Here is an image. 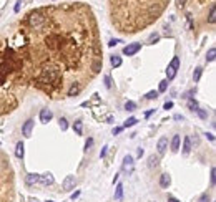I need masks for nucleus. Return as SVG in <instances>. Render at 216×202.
Segmentation results:
<instances>
[{
  "label": "nucleus",
  "mask_w": 216,
  "mask_h": 202,
  "mask_svg": "<svg viewBox=\"0 0 216 202\" xmlns=\"http://www.w3.org/2000/svg\"><path fill=\"white\" fill-rule=\"evenodd\" d=\"M35 84L57 94L100 73L101 50L90 7L81 2L30 10L20 22Z\"/></svg>",
  "instance_id": "nucleus-1"
},
{
  "label": "nucleus",
  "mask_w": 216,
  "mask_h": 202,
  "mask_svg": "<svg viewBox=\"0 0 216 202\" xmlns=\"http://www.w3.org/2000/svg\"><path fill=\"white\" fill-rule=\"evenodd\" d=\"M28 58L22 25L7 38H0V114L19 104L28 80Z\"/></svg>",
  "instance_id": "nucleus-2"
},
{
  "label": "nucleus",
  "mask_w": 216,
  "mask_h": 202,
  "mask_svg": "<svg viewBox=\"0 0 216 202\" xmlns=\"http://www.w3.org/2000/svg\"><path fill=\"white\" fill-rule=\"evenodd\" d=\"M170 0H108L110 22L122 33H136L160 18Z\"/></svg>",
  "instance_id": "nucleus-3"
},
{
  "label": "nucleus",
  "mask_w": 216,
  "mask_h": 202,
  "mask_svg": "<svg viewBox=\"0 0 216 202\" xmlns=\"http://www.w3.org/2000/svg\"><path fill=\"white\" fill-rule=\"evenodd\" d=\"M180 70V56H173L171 63L168 65V68H166V81H171L175 80L176 73H178Z\"/></svg>",
  "instance_id": "nucleus-4"
},
{
  "label": "nucleus",
  "mask_w": 216,
  "mask_h": 202,
  "mask_svg": "<svg viewBox=\"0 0 216 202\" xmlns=\"http://www.w3.org/2000/svg\"><path fill=\"white\" fill-rule=\"evenodd\" d=\"M140 50H141V43H130V45H126V47L123 48V55L133 56V55H136Z\"/></svg>",
  "instance_id": "nucleus-5"
},
{
  "label": "nucleus",
  "mask_w": 216,
  "mask_h": 202,
  "mask_svg": "<svg viewBox=\"0 0 216 202\" xmlns=\"http://www.w3.org/2000/svg\"><path fill=\"white\" fill-rule=\"evenodd\" d=\"M75 184H77V179H75V176H67L65 179H63V182H62V187H63V190H72V189H75Z\"/></svg>",
  "instance_id": "nucleus-6"
},
{
  "label": "nucleus",
  "mask_w": 216,
  "mask_h": 202,
  "mask_svg": "<svg viewBox=\"0 0 216 202\" xmlns=\"http://www.w3.org/2000/svg\"><path fill=\"white\" fill-rule=\"evenodd\" d=\"M55 182V177L50 174V172H45V174H42L38 177V184L40 186H52V184Z\"/></svg>",
  "instance_id": "nucleus-7"
},
{
  "label": "nucleus",
  "mask_w": 216,
  "mask_h": 202,
  "mask_svg": "<svg viewBox=\"0 0 216 202\" xmlns=\"http://www.w3.org/2000/svg\"><path fill=\"white\" fill-rule=\"evenodd\" d=\"M133 164H135V162H133V157L130 154L123 157V171H125V172L132 174V172H133Z\"/></svg>",
  "instance_id": "nucleus-8"
},
{
  "label": "nucleus",
  "mask_w": 216,
  "mask_h": 202,
  "mask_svg": "<svg viewBox=\"0 0 216 202\" xmlns=\"http://www.w3.org/2000/svg\"><path fill=\"white\" fill-rule=\"evenodd\" d=\"M156 149H158V156H163L166 152V149H168V137H160V141H158V146H156Z\"/></svg>",
  "instance_id": "nucleus-9"
},
{
  "label": "nucleus",
  "mask_w": 216,
  "mask_h": 202,
  "mask_svg": "<svg viewBox=\"0 0 216 202\" xmlns=\"http://www.w3.org/2000/svg\"><path fill=\"white\" fill-rule=\"evenodd\" d=\"M32 129H33V119H27V121L23 123V126H22V134L25 137H30Z\"/></svg>",
  "instance_id": "nucleus-10"
},
{
  "label": "nucleus",
  "mask_w": 216,
  "mask_h": 202,
  "mask_svg": "<svg viewBox=\"0 0 216 202\" xmlns=\"http://www.w3.org/2000/svg\"><path fill=\"white\" fill-rule=\"evenodd\" d=\"M52 118H53V113H52L50 109H42V111H40V121L42 123L47 124V123L52 121Z\"/></svg>",
  "instance_id": "nucleus-11"
},
{
  "label": "nucleus",
  "mask_w": 216,
  "mask_h": 202,
  "mask_svg": "<svg viewBox=\"0 0 216 202\" xmlns=\"http://www.w3.org/2000/svg\"><path fill=\"white\" fill-rule=\"evenodd\" d=\"M191 143H193V141H191V137L190 136H185V139H183V154H185V156H188L190 152H191V149H193V147H191Z\"/></svg>",
  "instance_id": "nucleus-12"
},
{
  "label": "nucleus",
  "mask_w": 216,
  "mask_h": 202,
  "mask_svg": "<svg viewBox=\"0 0 216 202\" xmlns=\"http://www.w3.org/2000/svg\"><path fill=\"white\" fill-rule=\"evenodd\" d=\"M170 184H171V177L168 176V172H163V174L160 176V186L163 187V189H168Z\"/></svg>",
  "instance_id": "nucleus-13"
},
{
  "label": "nucleus",
  "mask_w": 216,
  "mask_h": 202,
  "mask_svg": "<svg viewBox=\"0 0 216 202\" xmlns=\"http://www.w3.org/2000/svg\"><path fill=\"white\" fill-rule=\"evenodd\" d=\"M180 144H181V137H180V134H175L173 139H171V151L178 152L180 151Z\"/></svg>",
  "instance_id": "nucleus-14"
},
{
  "label": "nucleus",
  "mask_w": 216,
  "mask_h": 202,
  "mask_svg": "<svg viewBox=\"0 0 216 202\" xmlns=\"http://www.w3.org/2000/svg\"><path fill=\"white\" fill-rule=\"evenodd\" d=\"M38 177H40V174H33V172H30V174H27L25 180L28 186H33V184H38Z\"/></svg>",
  "instance_id": "nucleus-15"
},
{
  "label": "nucleus",
  "mask_w": 216,
  "mask_h": 202,
  "mask_svg": "<svg viewBox=\"0 0 216 202\" xmlns=\"http://www.w3.org/2000/svg\"><path fill=\"white\" fill-rule=\"evenodd\" d=\"M23 149H25V146H23L22 141H20V143H17V146H15V156H17L19 159H22V157H23V152H25Z\"/></svg>",
  "instance_id": "nucleus-16"
},
{
  "label": "nucleus",
  "mask_w": 216,
  "mask_h": 202,
  "mask_svg": "<svg viewBox=\"0 0 216 202\" xmlns=\"http://www.w3.org/2000/svg\"><path fill=\"white\" fill-rule=\"evenodd\" d=\"M115 200L116 202L123 200V184H118V186H116V189H115Z\"/></svg>",
  "instance_id": "nucleus-17"
},
{
  "label": "nucleus",
  "mask_w": 216,
  "mask_h": 202,
  "mask_svg": "<svg viewBox=\"0 0 216 202\" xmlns=\"http://www.w3.org/2000/svg\"><path fill=\"white\" fill-rule=\"evenodd\" d=\"M158 162H160V156H150V157H148V166H150V167H156L158 166Z\"/></svg>",
  "instance_id": "nucleus-18"
},
{
  "label": "nucleus",
  "mask_w": 216,
  "mask_h": 202,
  "mask_svg": "<svg viewBox=\"0 0 216 202\" xmlns=\"http://www.w3.org/2000/svg\"><path fill=\"white\" fill-rule=\"evenodd\" d=\"M208 22L213 25V23L216 22V12H214V3H211L210 5V17H208Z\"/></svg>",
  "instance_id": "nucleus-19"
},
{
  "label": "nucleus",
  "mask_w": 216,
  "mask_h": 202,
  "mask_svg": "<svg viewBox=\"0 0 216 202\" xmlns=\"http://www.w3.org/2000/svg\"><path fill=\"white\" fill-rule=\"evenodd\" d=\"M110 63H111L113 68H118V66L122 65V58H120L118 55H113L111 58H110Z\"/></svg>",
  "instance_id": "nucleus-20"
},
{
  "label": "nucleus",
  "mask_w": 216,
  "mask_h": 202,
  "mask_svg": "<svg viewBox=\"0 0 216 202\" xmlns=\"http://www.w3.org/2000/svg\"><path fill=\"white\" fill-rule=\"evenodd\" d=\"M198 108H200V106H198V101L194 100V98H190V100H188V109H191V111H196Z\"/></svg>",
  "instance_id": "nucleus-21"
},
{
  "label": "nucleus",
  "mask_w": 216,
  "mask_h": 202,
  "mask_svg": "<svg viewBox=\"0 0 216 202\" xmlns=\"http://www.w3.org/2000/svg\"><path fill=\"white\" fill-rule=\"evenodd\" d=\"M214 58H216V48H210V51L206 53V61H214Z\"/></svg>",
  "instance_id": "nucleus-22"
},
{
  "label": "nucleus",
  "mask_w": 216,
  "mask_h": 202,
  "mask_svg": "<svg viewBox=\"0 0 216 202\" xmlns=\"http://www.w3.org/2000/svg\"><path fill=\"white\" fill-rule=\"evenodd\" d=\"M73 129H75V133L78 134V136H81V134H83V126H81V121H75V123H73Z\"/></svg>",
  "instance_id": "nucleus-23"
},
{
  "label": "nucleus",
  "mask_w": 216,
  "mask_h": 202,
  "mask_svg": "<svg viewBox=\"0 0 216 202\" xmlns=\"http://www.w3.org/2000/svg\"><path fill=\"white\" fill-rule=\"evenodd\" d=\"M201 73H203V68H194V73H193V80H194V83H198L200 81V78H201Z\"/></svg>",
  "instance_id": "nucleus-24"
},
{
  "label": "nucleus",
  "mask_w": 216,
  "mask_h": 202,
  "mask_svg": "<svg viewBox=\"0 0 216 202\" xmlns=\"http://www.w3.org/2000/svg\"><path fill=\"white\" fill-rule=\"evenodd\" d=\"M158 96H160V93H158V91H155V90L148 91V93L145 94V98H146V100H156Z\"/></svg>",
  "instance_id": "nucleus-25"
},
{
  "label": "nucleus",
  "mask_w": 216,
  "mask_h": 202,
  "mask_svg": "<svg viewBox=\"0 0 216 202\" xmlns=\"http://www.w3.org/2000/svg\"><path fill=\"white\" fill-rule=\"evenodd\" d=\"M136 123H138L136 118H128L125 123H123V127H132V126H135Z\"/></svg>",
  "instance_id": "nucleus-26"
},
{
  "label": "nucleus",
  "mask_w": 216,
  "mask_h": 202,
  "mask_svg": "<svg viewBox=\"0 0 216 202\" xmlns=\"http://www.w3.org/2000/svg\"><path fill=\"white\" fill-rule=\"evenodd\" d=\"M166 90H168V81H166V80L160 81V88H158V93H165Z\"/></svg>",
  "instance_id": "nucleus-27"
},
{
  "label": "nucleus",
  "mask_w": 216,
  "mask_h": 202,
  "mask_svg": "<svg viewBox=\"0 0 216 202\" xmlns=\"http://www.w3.org/2000/svg\"><path fill=\"white\" fill-rule=\"evenodd\" d=\"M158 40H160V35H158V33H151V35H150V38H148V43L153 45V43H156Z\"/></svg>",
  "instance_id": "nucleus-28"
},
{
  "label": "nucleus",
  "mask_w": 216,
  "mask_h": 202,
  "mask_svg": "<svg viewBox=\"0 0 216 202\" xmlns=\"http://www.w3.org/2000/svg\"><path fill=\"white\" fill-rule=\"evenodd\" d=\"M135 108H136V103H133V101H126L125 103V109H126V111H135Z\"/></svg>",
  "instance_id": "nucleus-29"
},
{
  "label": "nucleus",
  "mask_w": 216,
  "mask_h": 202,
  "mask_svg": "<svg viewBox=\"0 0 216 202\" xmlns=\"http://www.w3.org/2000/svg\"><path fill=\"white\" fill-rule=\"evenodd\" d=\"M60 127H62V131H67V127H68V121H67L65 118H60Z\"/></svg>",
  "instance_id": "nucleus-30"
},
{
  "label": "nucleus",
  "mask_w": 216,
  "mask_h": 202,
  "mask_svg": "<svg viewBox=\"0 0 216 202\" xmlns=\"http://www.w3.org/2000/svg\"><path fill=\"white\" fill-rule=\"evenodd\" d=\"M196 113H198V116H200L201 119H206V118H208V111H204V109H200V108H198Z\"/></svg>",
  "instance_id": "nucleus-31"
},
{
  "label": "nucleus",
  "mask_w": 216,
  "mask_h": 202,
  "mask_svg": "<svg viewBox=\"0 0 216 202\" xmlns=\"http://www.w3.org/2000/svg\"><path fill=\"white\" fill-rule=\"evenodd\" d=\"M194 93H196V91H194V90H190L188 93H185V94H183L181 98H185V100H190V98H193V94H194Z\"/></svg>",
  "instance_id": "nucleus-32"
},
{
  "label": "nucleus",
  "mask_w": 216,
  "mask_h": 202,
  "mask_svg": "<svg viewBox=\"0 0 216 202\" xmlns=\"http://www.w3.org/2000/svg\"><path fill=\"white\" fill-rule=\"evenodd\" d=\"M105 86H107V88H111V76H110V75L105 76Z\"/></svg>",
  "instance_id": "nucleus-33"
},
{
  "label": "nucleus",
  "mask_w": 216,
  "mask_h": 202,
  "mask_svg": "<svg viewBox=\"0 0 216 202\" xmlns=\"http://www.w3.org/2000/svg\"><path fill=\"white\" fill-rule=\"evenodd\" d=\"M214 180H216V169L211 167V186H214Z\"/></svg>",
  "instance_id": "nucleus-34"
},
{
  "label": "nucleus",
  "mask_w": 216,
  "mask_h": 202,
  "mask_svg": "<svg viewBox=\"0 0 216 202\" xmlns=\"http://www.w3.org/2000/svg\"><path fill=\"white\" fill-rule=\"evenodd\" d=\"M91 144H93V139H91V137H88V139H87V143H85V149H90V147H91Z\"/></svg>",
  "instance_id": "nucleus-35"
},
{
  "label": "nucleus",
  "mask_w": 216,
  "mask_h": 202,
  "mask_svg": "<svg viewBox=\"0 0 216 202\" xmlns=\"http://www.w3.org/2000/svg\"><path fill=\"white\" fill-rule=\"evenodd\" d=\"M198 202H210V196H208V194H203V196L200 197V200Z\"/></svg>",
  "instance_id": "nucleus-36"
},
{
  "label": "nucleus",
  "mask_w": 216,
  "mask_h": 202,
  "mask_svg": "<svg viewBox=\"0 0 216 202\" xmlns=\"http://www.w3.org/2000/svg\"><path fill=\"white\" fill-rule=\"evenodd\" d=\"M20 5H22V0H17V3H15V12H20Z\"/></svg>",
  "instance_id": "nucleus-37"
},
{
  "label": "nucleus",
  "mask_w": 216,
  "mask_h": 202,
  "mask_svg": "<svg viewBox=\"0 0 216 202\" xmlns=\"http://www.w3.org/2000/svg\"><path fill=\"white\" fill-rule=\"evenodd\" d=\"M163 108H165V109H171V108H173V103H171V101H166Z\"/></svg>",
  "instance_id": "nucleus-38"
},
{
  "label": "nucleus",
  "mask_w": 216,
  "mask_h": 202,
  "mask_svg": "<svg viewBox=\"0 0 216 202\" xmlns=\"http://www.w3.org/2000/svg\"><path fill=\"white\" fill-rule=\"evenodd\" d=\"M118 43H122V41H120V40H110V47H115V45H118Z\"/></svg>",
  "instance_id": "nucleus-39"
},
{
  "label": "nucleus",
  "mask_w": 216,
  "mask_h": 202,
  "mask_svg": "<svg viewBox=\"0 0 216 202\" xmlns=\"http://www.w3.org/2000/svg\"><path fill=\"white\" fill-rule=\"evenodd\" d=\"M78 196H80V190H75V192L72 194V200H75V199H77V197H78Z\"/></svg>",
  "instance_id": "nucleus-40"
},
{
  "label": "nucleus",
  "mask_w": 216,
  "mask_h": 202,
  "mask_svg": "<svg viewBox=\"0 0 216 202\" xmlns=\"http://www.w3.org/2000/svg\"><path fill=\"white\" fill-rule=\"evenodd\" d=\"M107 149H108L107 146H105L103 149H101V152H100V156H101V157H105V156H107Z\"/></svg>",
  "instance_id": "nucleus-41"
},
{
  "label": "nucleus",
  "mask_w": 216,
  "mask_h": 202,
  "mask_svg": "<svg viewBox=\"0 0 216 202\" xmlns=\"http://www.w3.org/2000/svg\"><path fill=\"white\" fill-rule=\"evenodd\" d=\"M168 202H180L176 197H173V196H168Z\"/></svg>",
  "instance_id": "nucleus-42"
},
{
  "label": "nucleus",
  "mask_w": 216,
  "mask_h": 202,
  "mask_svg": "<svg viewBox=\"0 0 216 202\" xmlns=\"http://www.w3.org/2000/svg\"><path fill=\"white\" fill-rule=\"evenodd\" d=\"M153 111H155V109H150V111H146V113H145V118H150V116L153 114Z\"/></svg>",
  "instance_id": "nucleus-43"
},
{
  "label": "nucleus",
  "mask_w": 216,
  "mask_h": 202,
  "mask_svg": "<svg viewBox=\"0 0 216 202\" xmlns=\"http://www.w3.org/2000/svg\"><path fill=\"white\" fill-rule=\"evenodd\" d=\"M122 129H123V127H115V129H113V134H120V133H122Z\"/></svg>",
  "instance_id": "nucleus-44"
},
{
  "label": "nucleus",
  "mask_w": 216,
  "mask_h": 202,
  "mask_svg": "<svg viewBox=\"0 0 216 202\" xmlns=\"http://www.w3.org/2000/svg\"><path fill=\"white\" fill-rule=\"evenodd\" d=\"M186 0H178V7H185Z\"/></svg>",
  "instance_id": "nucleus-45"
},
{
  "label": "nucleus",
  "mask_w": 216,
  "mask_h": 202,
  "mask_svg": "<svg viewBox=\"0 0 216 202\" xmlns=\"http://www.w3.org/2000/svg\"><path fill=\"white\" fill-rule=\"evenodd\" d=\"M175 119H176V121H183V116H181V114H176Z\"/></svg>",
  "instance_id": "nucleus-46"
},
{
  "label": "nucleus",
  "mask_w": 216,
  "mask_h": 202,
  "mask_svg": "<svg viewBox=\"0 0 216 202\" xmlns=\"http://www.w3.org/2000/svg\"><path fill=\"white\" fill-rule=\"evenodd\" d=\"M206 136H208V139H210V141H214V136H213V134H206Z\"/></svg>",
  "instance_id": "nucleus-47"
},
{
  "label": "nucleus",
  "mask_w": 216,
  "mask_h": 202,
  "mask_svg": "<svg viewBox=\"0 0 216 202\" xmlns=\"http://www.w3.org/2000/svg\"><path fill=\"white\" fill-rule=\"evenodd\" d=\"M141 156H143V149L140 147V149H138V157H141Z\"/></svg>",
  "instance_id": "nucleus-48"
},
{
  "label": "nucleus",
  "mask_w": 216,
  "mask_h": 202,
  "mask_svg": "<svg viewBox=\"0 0 216 202\" xmlns=\"http://www.w3.org/2000/svg\"><path fill=\"white\" fill-rule=\"evenodd\" d=\"M48 202H53V200H48Z\"/></svg>",
  "instance_id": "nucleus-49"
},
{
  "label": "nucleus",
  "mask_w": 216,
  "mask_h": 202,
  "mask_svg": "<svg viewBox=\"0 0 216 202\" xmlns=\"http://www.w3.org/2000/svg\"><path fill=\"white\" fill-rule=\"evenodd\" d=\"M35 202H37V200H35Z\"/></svg>",
  "instance_id": "nucleus-50"
}]
</instances>
